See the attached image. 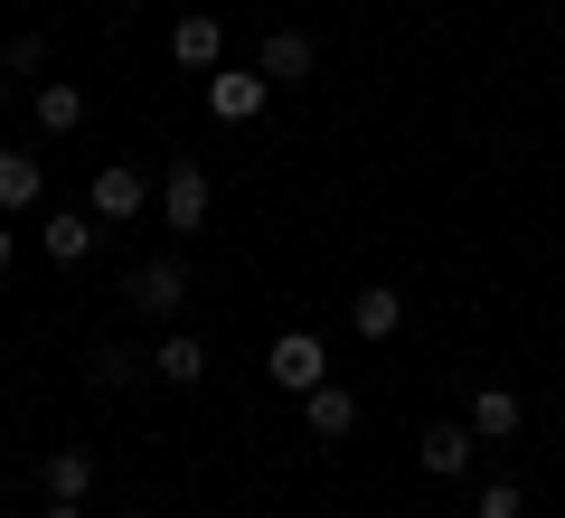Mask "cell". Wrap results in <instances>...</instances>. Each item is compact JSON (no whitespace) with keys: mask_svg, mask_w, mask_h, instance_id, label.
I'll return each instance as SVG.
<instances>
[{"mask_svg":"<svg viewBox=\"0 0 565 518\" xmlns=\"http://www.w3.org/2000/svg\"><path fill=\"white\" fill-rule=\"evenodd\" d=\"M264 378H274V387H292V397H311V387L330 378V359H321V339H311V330H282L274 349H264Z\"/></svg>","mask_w":565,"mask_h":518,"instance_id":"1","label":"cell"},{"mask_svg":"<svg viewBox=\"0 0 565 518\" xmlns=\"http://www.w3.org/2000/svg\"><path fill=\"white\" fill-rule=\"evenodd\" d=\"M151 199H161L170 236H199V226H207V170H199V160H170V180L151 189Z\"/></svg>","mask_w":565,"mask_h":518,"instance_id":"2","label":"cell"},{"mask_svg":"<svg viewBox=\"0 0 565 518\" xmlns=\"http://www.w3.org/2000/svg\"><path fill=\"white\" fill-rule=\"evenodd\" d=\"M264 95H274L264 66H226V76H207V114H217V123H255Z\"/></svg>","mask_w":565,"mask_h":518,"instance_id":"3","label":"cell"},{"mask_svg":"<svg viewBox=\"0 0 565 518\" xmlns=\"http://www.w3.org/2000/svg\"><path fill=\"white\" fill-rule=\"evenodd\" d=\"M302 434H311V443H349V434H359V397H349L340 378H321V387L302 397Z\"/></svg>","mask_w":565,"mask_h":518,"instance_id":"4","label":"cell"},{"mask_svg":"<svg viewBox=\"0 0 565 518\" xmlns=\"http://www.w3.org/2000/svg\"><path fill=\"white\" fill-rule=\"evenodd\" d=\"M141 208H151V180H141L132 160H104V170H95V218H114V226H132Z\"/></svg>","mask_w":565,"mask_h":518,"instance_id":"5","label":"cell"},{"mask_svg":"<svg viewBox=\"0 0 565 518\" xmlns=\"http://www.w3.org/2000/svg\"><path fill=\"white\" fill-rule=\"evenodd\" d=\"M471 443H481V434H471V424H424L415 462H424V472H434V480H462V472H471Z\"/></svg>","mask_w":565,"mask_h":518,"instance_id":"6","label":"cell"},{"mask_svg":"<svg viewBox=\"0 0 565 518\" xmlns=\"http://www.w3.org/2000/svg\"><path fill=\"white\" fill-rule=\"evenodd\" d=\"M132 302H141V311H180V302H189V264L180 255H151V264H141V274H132Z\"/></svg>","mask_w":565,"mask_h":518,"instance_id":"7","label":"cell"},{"mask_svg":"<svg viewBox=\"0 0 565 518\" xmlns=\"http://www.w3.org/2000/svg\"><path fill=\"white\" fill-rule=\"evenodd\" d=\"M519 424H527L519 387H471V434H481V443H509Z\"/></svg>","mask_w":565,"mask_h":518,"instance_id":"8","label":"cell"},{"mask_svg":"<svg viewBox=\"0 0 565 518\" xmlns=\"http://www.w3.org/2000/svg\"><path fill=\"white\" fill-rule=\"evenodd\" d=\"M255 66H264V76H274V85H302L311 66H321V47H311L302 29H274V39H264V57H255Z\"/></svg>","mask_w":565,"mask_h":518,"instance_id":"9","label":"cell"},{"mask_svg":"<svg viewBox=\"0 0 565 518\" xmlns=\"http://www.w3.org/2000/svg\"><path fill=\"white\" fill-rule=\"evenodd\" d=\"M396 320H405L396 283H367V293H349V330H359V339H396Z\"/></svg>","mask_w":565,"mask_h":518,"instance_id":"10","label":"cell"},{"mask_svg":"<svg viewBox=\"0 0 565 518\" xmlns=\"http://www.w3.org/2000/svg\"><path fill=\"white\" fill-rule=\"evenodd\" d=\"M39 480H47V499H85L95 490V453H85V443H57V453L39 462Z\"/></svg>","mask_w":565,"mask_h":518,"instance_id":"11","label":"cell"},{"mask_svg":"<svg viewBox=\"0 0 565 518\" xmlns=\"http://www.w3.org/2000/svg\"><path fill=\"white\" fill-rule=\"evenodd\" d=\"M217 47H226L217 10H189V20L170 29V57H180V66H217Z\"/></svg>","mask_w":565,"mask_h":518,"instance_id":"12","label":"cell"},{"mask_svg":"<svg viewBox=\"0 0 565 518\" xmlns=\"http://www.w3.org/2000/svg\"><path fill=\"white\" fill-rule=\"evenodd\" d=\"M39 199H47V170L29 151H0V208L20 218V208H39Z\"/></svg>","mask_w":565,"mask_h":518,"instance_id":"13","label":"cell"},{"mask_svg":"<svg viewBox=\"0 0 565 518\" xmlns=\"http://www.w3.org/2000/svg\"><path fill=\"white\" fill-rule=\"evenodd\" d=\"M151 378H170V387H199V378H207V349H199L189 330H170L161 349H151Z\"/></svg>","mask_w":565,"mask_h":518,"instance_id":"14","label":"cell"},{"mask_svg":"<svg viewBox=\"0 0 565 518\" xmlns=\"http://www.w3.org/2000/svg\"><path fill=\"white\" fill-rule=\"evenodd\" d=\"M47 255H57V264H85V255H95V218L57 208V218H47Z\"/></svg>","mask_w":565,"mask_h":518,"instance_id":"15","label":"cell"},{"mask_svg":"<svg viewBox=\"0 0 565 518\" xmlns=\"http://www.w3.org/2000/svg\"><path fill=\"white\" fill-rule=\"evenodd\" d=\"M85 123V95L76 85H39V133H76Z\"/></svg>","mask_w":565,"mask_h":518,"instance_id":"16","label":"cell"},{"mask_svg":"<svg viewBox=\"0 0 565 518\" xmlns=\"http://www.w3.org/2000/svg\"><path fill=\"white\" fill-rule=\"evenodd\" d=\"M85 378H95V387H132V378H141V359L104 339V349H85Z\"/></svg>","mask_w":565,"mask_h":518,"instance_id":"17","label":"cell"},{"mask_svg":"<svg viewBox=\"0 0 565 518\" xmlns=\"http://www.w3.org/2000/svg\"><path fill=\"white\" fill-rule=\"evenodd\" d=\"M481 518H527V490H519V480H490V490H481Z\"/></svg>","mask_w":565,"mask_h":518,"instance_id":"18","label":"cell"},{"mask_svg":"<svg viewBox=\"0 0 565 518\" xmlns=\"http://www.w3.org/2000/svg\"><path fill=\"white\" fill-rule=\"evenodd\" d=\"M39 66H47V39H39V29H20V39H10V76H39Z\"/></svg>","mask_w":565,"mask_h":518,"instance_id":"19","label":"cell"},{"mask_svg":"<svg viewBox=\"0 0 565 518\" xmlns=\"http://www.w3.org/2000/svg\"><path fill=\"white\" fill-rule=\"evenodd\" d=\"M47 518H95V509H85V499H47Z\"/></svg>","mask_w":565,"mask_h":518,"instance_id":"20","label":"cell"},{"mask_svg":"<svg viewBox=\"0 0 565 518\" xmlns=\"http://www.w3.org/2000/svg\"><path fill=\"white\" fill-rule=\"evenodd\" d=\"M10 255H20V236H10V226H0V274H10Z\"/></svg>","mask_w":565,"mask_h":518,"instance_id":"21","label":"cell"},{"mask_svg":"<svg viewBox=\"0 0 565 518\" xmlns=\"http://www.w3.org/2000/svg\"><path fill=\"white\" fill-rule=\"evenodd\" d=\"M114 10H141V0H114Z\"/></svg>","mask_w":565,"mask_h":518,"instance_id":"22","label":"cell"},{"mask_svg":"<svg viewBox=\"0 0 565 518\" xmlns=\"http://www.w3.org/2000/svg\"><path fill=\"white\" fill-rule=\"evenodd\" d=\"M122 518H151V509H122Z\"/></svg>","mask_w":565,"mask_h":518,"instance_id":"23","label":"cell"},{"mask_svg":"<svg viewBox=\"0 0 565 518\" xmlns=\"http://www.w3.org/2000/svg\"><path fill=\"white\" fill-rule=\"evenodd\" d=\"M0 499H10V480H0Z\"/></svg>","mask_w":565,"mask_h":518,"instance_id":"24","label":"cell"}]
</instances>
